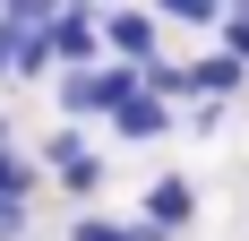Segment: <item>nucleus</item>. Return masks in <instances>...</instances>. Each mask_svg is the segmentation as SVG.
<instances>
[{"mask_svg":"<svg viewBox=\"0 0 249 241\" xmlns=\"http://www.w3.org/2000/svg\"><path fill=\"white\" fill-rule=\"evenodd\" d=\"M43 43H52V69H95V9H52L43 18Z\"/></svg>","mask_w":249,"mask_h":241,"instance_id":"obj_1","label":"nucleus"},{"mask_svg":"<svg viewBox=\"0 0 249 241\" xmlns=\"http://www.w3.org/2000/svg\"><path fill=\"white\" fill-rule=\"evenodd\" d=\"M95 35L121 52V69H146V60H155V18H146V9H103Z\"/></svg>","mask_w":249,"mask_h":241,"instance_id":"obj_2","label":"nucleus"},{"mask_svg":"<svg viewBox=\"0 0 249 241\" xmlns=\"http://www.w3.org/2000/svg\"><path fill=\"white\" fill-rule=\"evenodd\" d=\"M43 164L60 172V190H69V198H95V190H103V164L86 155V138H77V129H52V146H43Z\"/></svg>","mask_w":249,"mask_h":241,"instance_id":"obj_3","label":"nucleus"},{"mask_svg":"<svg viewBox=\"0 0 249 241\" xmlns=\"http://www.w3.org/2000/svg\"><path fill=\"white\" fill-rule=\"evenodd\" d=\"M189 216H198V190H189L180 172H163V181L146 190V233H180Z\"/></svg>","mask_w":249,"mask_h":241,"instance_id":"obj_4","label":"nucleus"},{"mask_svg":"<svg viewBox=\"0 0 249 241\" xmlns=\"http://www.w3.org/2000/svg\"><path fill=\"white\" fill-rule=\"evenodd\" d=\"M241 86H249V69L232 60V52H206V60H189V95L224 103V95H241Z\"/></svg>","mask_w":249,"mask_h":241,"instance_id":"obj_5","label":"nucleus"},{"mask_svg":"<svg viewBox=\"0 0 249 241\" xmlns=\"http://www.w3.org/2000/svg\"><path fill=\"white\" fill-rule=\"evenodd\" d=\"M112 129H121L129 146H146V138H172V103H155V95H129L121 112H112Z\"/></svg>","mask_w":249,"mask_h":241,"instance_id":"obj_6","label":"nucleus"},{"mask_svg":"<svg viewBox=\"0 0 249 241\" xmlns=\"http://www.w3.org/2000/svg\"><path fill=\"white\" fill-rule=\"evenodd\" d=\"M69 241H163V233H146V224H112V216H77Z\"/></svg>","mask_w":249,"mask_h":241,"instance_id":"obj_7","label":"nucleus"},{"mask_svg":"<svg viewBox=\"0 0 249 241\" xmlns=\"http://www.w3.org/2000/svg\"><path fill=\"white\" fill-rule=\"evenodd\" d=\"M215 35H224V52H232V60H241V69H249V0H241V9H224V18H215Z\"/></svg>","mask_w":249,"mask_h":241,"instance_id":"obj_8","label":"nucleus"},{"mask_svg":"<svg viewBox=\"0 0 249 241\" xmlns=\"http://www.w3.org/2000/svg\"><path fill=\"white\" fill-rule=\"evenodd\" d=\"M35 190V164H26V155H0V198H26Z\"/></svg>","mask_w":249,"mask_h":241,"instance_id":"obj_9","label":"nucleus"},{"mask_svg":"<svg viewBox=\"0 0 249 241\" xmlns=\"http://www.w3.org/2000/svg\"><path fill=\"white\" fill-rule=\"evenodd\" d=\"M163 18H172V26H215V18H224V9H215V0H172Z\"/></svg>","mask_w":249,"mask_h":241,"instance_id":"obj_10","label":"nucleus"},{"mask_svg":"<svg viewBox=\"0 0 249 241\" xmlns=\"http://www.w3.org/2000/svg\"><path fill=\"white\" fill-rule=\"evenodd\" d=\"M26 224H35V207L26 198H0V241H26Z\"/></svg>","mask_w":249,"mask_h":241,"instance_id":"obj_11","label":"nucleus"},{"mask_svg":"<svg viewBox=\"0 0 249 241\" xmlns=\"http://www.w3.org/2000/svg\"><path fill=\"white\" fill-rule=\"evenodd\" d=\"M9 52H18V26H9V9H0V78H9Z\"/></svg>","mask_w":249,"mask_h":241,"instance_id":"obj_12","label":"nucleus"},{"mask_svg":"<svg viewBox=\"0 0 249 241\" xmlns=\"http://www.w3.org/2000/svg\"><path fill=\"white\" fill-rule=\"evenodd\" d=\"M9 129H18V120H9V112H0V155H9Z\"/></svg>","mask_w":249,"mask_h":241,"instance_id":"obj_13","label":"nucleus"}]
</instances>
